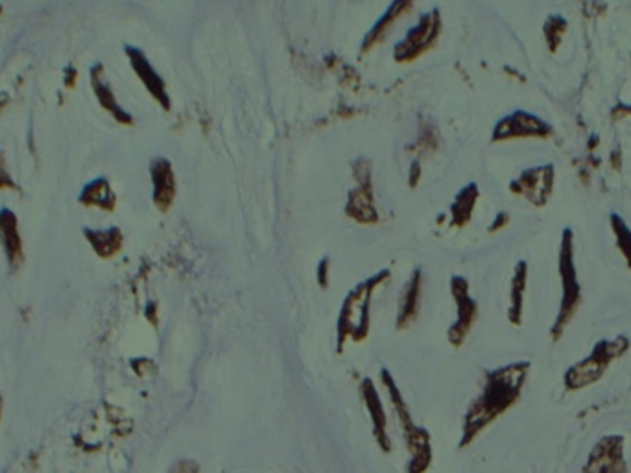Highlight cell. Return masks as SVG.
Returning a JSON list of instances; mask_svg holds the SVG:
<instances>
[{
    "instance_id": "cb8c5ba5",
    "label": "cell",
    "mask_w": 631,
    "mask_h": 473,
    "mask_svg": "<svg viewBox=\"0 0 631 473\" xmlns=\"http://www.w3.org/2000/svg\"><path fill=\"white\" fill-rule=\"evenodd\" d=\"M316 280H318L320 289L327 290L329 289V280H331V259L325 255L322 257L318 268H316Z\"/></svg>"
},
{
    "instance_id": "277c9868",
    "label": "cell",
    "mask_w": 631,
    "mask_h": 473,
    "mask_svg": "<svg viewBox=\"0 0 631 473\" xmlns=\"http://www.w3.org/2000/svg\"><path fill=\"white\" fill-rule=\"evenodd\" d=\"M559 278H561V301L559 311L552 324V343H559L565 329L576 318L582 303V285L574 264V233L571 228L564 229L559 245Z\"/></svg>"
},
{
    "instance_id": "7a4b0ae2",
    "label": "cell",
    "mask_w": 631,
    "mask_h": 473,
    "mask_svg": "<svg viewBox=\"0 0 631 473\" xmlns=\"http://www.w3.org/2000/svg\"><path fill=\"white\" fill-rule=\"evenodd\" d=\"M392 278L390 270L369 276L359 283L353 290H349L342 301L338 322H336V352L343 353L347 343H364L371 329V301L375 290Z\"/></svg>"
},
{
    "instance_id": "5b68a950",
    "label": "cell",
    "mask_w": 631,
    "mask_h": 473,
    "mask_svg": "<svg viewBox=\"0 0 631 473\" xmlns=\"http://www.w3.org/2000/svg\"><path fill=\"white\" fill-rule=\"evenodd\" d=\"M629 346H631V341L626 335H620L613 341L600 339L592 346V352L585 359L573 364L565 371V378H564L565 390L578 392L582 388L599 383L606 376L611 362L624 357Z\"/></svg>"
},
{
    "instance_id": "ba28073f",
    "label": "cell",
    "mask_w": 631,
    "mask_h": 473,
    "mask_svg": "<svg viewBox=\"0 0 631 473\" xmlns=\"http://www.w3.org/2000/svg\"><path fill=\"white\" fill-rule=\"evenodd\" d=\"M355 189H351L345 204V215L359 224H375L378 220L377 206H375V194H373V182H371V163L357 161L353 163Z\"/></svg>"
},
{
    "instance_id": "2e32d148",
    "label": "cell",
    "mask_w": 631,
    "mask_h": 473,
    "mask_svg": "<svg viewBox=\"0 0 631 473\" xmlns=\"http://www.w3.org/2000/svg\"><path fill=\"white\" fill-rule=\"evenodd\" d=\"M91 85H93V93L98 100V104L108 112L117 122L120 124H126V126H131L133 124V115L128 113L120 103H119V98L108 80V76H105V69H103V65L102 63H96L93 65V69H91Z\"/></svg>"
},
{
    "instance_id": "e0dca14e",
    "label": "cell",
    "mask_w": 631,
    "mask_h": 473,
    "mask_svg": "<svg viewBox=\"0 0 631 473\" xmlns=\"http://www.w3.org/2000/svg\"><path fill=\"white\" fill-rule=\"evenodd\" d=\"M413 3L415 0H394V3L386 8V12L366 33V38L362 41V52H368L373 47H377L386 38V33L390 31V28L395 24V21H399L406 12H410Z\"/></svg>"
},
{
    "instance_id": "4fadbf2b",
    "label": "cell",
    "mask_w": 631,
    "mask_h": 473,
    "mask_svg": "<svg viewBox=\"0 0 631 473\" xmlns=\"http://www.w3.org/2000/svg\"><path fill=\"white\" fill-rule=\"evenodd\" d=\"M552 185H554V168L547 165V166L530 168V171L522 173L520 178L510 185V189L515 194H520L526 200H530L534 206L543 208L547 204L548 196L552 194Z\"/></svg>"
},
{
    "instance_id": "8992f818",
    "label": "cell",
    "mask_w": 631,
    "mask_h": 473,
    "mask_svg": "<svg viewBox=\"0 0 631 473\" xmlns=\"http://www.w3.org/2000/svg\"><path fill=\"white\" fill-rule=\"evenodd\" d=\"M449 287L456 306V318L447 331V339L452 348H462L478 320V303L471 296L469 281L464 276H452Z\"/></svg>"
},
{
    "instance_id": "484cf974",
    "label": "cell",
    "mask_w": 631,
    "mask_h": 473,
    "mask_svg": "<svg viewBox=\"0 0 631 473\" xmlns=\"http://www.w3.org/2000/svg\"><path fill=\"white\" fill-rule=\"evenodd\" d=\"M419 178H421V165L417 161H413L410 166V187L412 189L417 185Z\"/></svg>"
},
{
    "instance_id": "5bb4252c",
    "label": "cell",
    "mask_w": 631,
    "mask_h": 473,
    "mask_svg": "<svg viewBox=\"0 0 631 473\" xmlns=\"http://www.w3.org/2000/svg\"><path fill=\"white\" fill-rule=\"evenodd\" d=\"M150 176H152V200L159 211H168L175 200V191H178V183H175V174L172 163L166 157H154L150 161Z\"/></svg>"
},
{
    "instance_id": "603a6c76",
    "label": "cell",
    "mask_w": 631,
    "mask_h": 473,
    "mask_svg": "<svg viewBox=\"0 0 631 473\" xmlns=\"http://www.w3.org/2000/svg\"><path fill=\"white\" fill-rule=\"evenodd\" d=\"M611 229L615 233V241H617V248L620 250V254L626 259L627 268L631 270V229L627 228V224L624 222V219L617 213L611 215Z\"/></svg>"
},
{
    "instance_id": "44dd1931",
    "label": "cell",
    "mask_w": 631,
    "mask_h": 473,
    "mask_svg": "<svg viewBox=\"0 0 631 473\" xmlns=\"http://www.w3.org/2000/svg\"><path fill=\"white\" fill-rule=\"evenodd\" d=\"M476 200H478V187L475 183L466 185L458 194H456L452 206L449 210L452 228H464L471 220Z\"/></svg>"
},
{
    "instance_id": "9c48e42d",
    "label": "cell",
    "mask_w": 631,
    "mask_h": 473,
    "mask_svg": "<svg viewBox=\"0 0 631 473\" xmlns=\"http://www.w3.org/2000/svg\"><path fill=\"white\" fill-rule=\"evenodd\" d=\"M124 52H126V56L129 59V65H131L135 76L138 78V82L145 85L148 94L156 100V103L164 112H170L172 98H170V93H168V85H166L164 78L157 73L156 67L150 63L148 56L140 49L131 47V45H126Z\"/></svg>"
},
{
    "instance_id": "6da1fadb",
    "label": "cell",
    "mask_w": 631,
    "mask_h": 473,
    "mask_svg": "<svg viewBox=\"0 0 631 473\" xmlns=\"http://www.w3.org/2000/svg\"><path fill=\"white\" fill-rule=\"evenodd\" d=\"M530 361H517L502 368L487 370L478 396L471 401L462 424L458 448L471 446L476 438L491 425L515 407L530 376Z\"/></svg>"
},
{
    "instance_id": "d6986e66",
    "label": "cell",
    "mask_w": 631,
    "mask_h": 473,
    "mask_svg": "<svg viewBox=\"0 0 631 473\" xmlns=\"http://www.w3.org/2000/svg\"><path fill=\"white\" fill-rule=\"evenodd\" d=\"M0 243L4 246L10 266L17 268L24 255L17 229V219L10 210H0Z\"/></svg>"
},
{
    "instance_id": "7c38bea8",
    "label": "cell",
    "mask_w": 631,
    "mask_h": 473,
    "mask_svg": "<svg viewBox=\"0 0 631 473\" xmlns=\"http://www.w3.org/2000/svg\"><path fill=\"white\" fill-rule=\"evenodd\" d=\"M550 131H552L550 126L543 122L539 117L526 112H515L497 122L491 139L499 143V141L517 139V138H547Z\"/></svg>"
},
{
    "instance_id": "ffe728a7",
    "label": "cell",
    "mask_w": 631,
    "mask_h": 473,
    "mask_svg": "<svg viewBox=\"0 0 631 473\" xmlns=\"http://www.w3.org/2000/svg\"><path fill=\"white\" fill-rule=\"evenodd\" d=\"M80 201L87 208H100L105 211H113L117 204V196L105 178H96L84 187Z\"/></svg>"
},
{
    "instance_id": "7402d4cb",
    "label": "cell",
    "mask_w": 631,
    "mask_h": 473,
    "mask_svg": "<svg viewBox=\"0 0 631 473\" xmlns=\"http://www.w3.org/2000/svg\"><path fill=\"white\" fill-rule=\"evenodd\" d=\"M87 241L100 257H111L122 248V233L119 228H110L103 231H85Z\"/></svg>"
},
{
    "instance_id": "d4e9b609",
    "label": "cell",
    "mask_w": 631,
    "mask_h": 473,
    "mask_svg": "<svg viewBox=\"0 0 631 473\" xmlns=\"http://www.w3.org/2000/svg\"><path fill=\"white\" fill-rule=\"evenodd\" d=\"M168 473H201V468L192 459H180L170 466Z\"/></svg>"
},
{
    "instance_id": "8fae6325",
    "label": "cell",
    "mask_w": 631,
    "mask_h": 473,
    "mask_svg": "<svg viewBox=\"0 0 631 473\" xmlns=\"http://www.w3.org/2000/svg\"><path fill=\"white\" fill-rule=\"evenodd\" d=\"M359 396H360L364 407L368 411L377 448L384 455L392 453V438H390V433H388V415H386V411H384L382 399H380V396H378V392L375 388L373 379H369V378L362 379V383L359 387Z\"/></svg>"
},
{
    "instance_id": "52a82bcc",
    "label": "cell",
    "mask_w": 631,
    "mask_h": 473,
    "mask_svg": "<svg viewBox=\"0 0 631 473\" xmlns=\"http://www.w3.org/2000/svg\"><path fill=\"white\" fill-rule=\"evenodd\" d=\"M441 33L440 10H431L419 17V21L404 33V38L395 45L394 58L399 63H408L431 50Z\"/></svg>"
},
{
    "instance_id": "4316f807",
    "label": "cell",
    "mask_w": 631,
    "mask_h": 473,
    "mask_svg": "<svg viewBox=\"0 0 631 473\" xmlns=\"http://www.w3.org/2000/svg\"><path fill=\"white\" fill-rule=\"evenodd\" d=\"M0 415H3V396H0Z\"/></svg>"
},
{
    "instance_id": "3957f363",
    "label": "cell",
    "mask_w": 631,
    "mask_h": 473,
    "mask_svg": "<svg viewBox=\"0 0 631 473\" xmlns=\"http://www.w3.org/2000/svg\"><path fill=\"white\" fill-rule=\"evenodd\" d=\"M380 383L384 390L388 392L392 409L395 413V418L399 422V429L403 434V441L408 451V462L404 466L406 473H427L432 466L434 460V450H432V438L431 433L425 427H419L413 422V416L410 413L408 403L404 401V396L401 388L397 387L394 376L390 374V370H380Z\"/></svg>"
},
{
    "instance_id": "9a60e30c",
    "label": "cell",
    "mask_w": 631,
    "mask_h": 473,
    "mask_svg": "<svg viewBox=\"0 0 631 473\" xmlns=\"http://www.w3.org/2000/svg\"><path fill=\"white\" fill-rule=\"evenodd\" d=\"M421 292H423V270L415 268L401 290L395 318V326L399 331L410 329L417 322L421 309Z\"/></svg>"
},
{
    "instance_id": "ac0fdd59",
    "label": "cell",
    "mask_w": 631,
    "mask_h": 473,
    "mask_svg": "<svg viewBox=\"0 0 631 473\" xmlns=\"http://www.w3.org/2000/svg\"><path fill=\"white\" fill-rule=\"evenodd\" d=\"M526 287H529V263L519 261L513 270L511 289H510V308H508V320L515 327H520L522 324Z\"/></svg>"
},
{
    "instance_id": "30bf717a",
    "label": "cell",
    "mask_w": 631,
    "mask_h": 473,
    "mask_svg": "<svg viewBox=\"0 0 631 473\" xmlns=\"http://www.w3.org/2000/svg\"><path fill=\"white\" fill-rule=\"evenodd\" d=\"M582 473H627L624 459V438L609 434L594 444Z\"/></svg>"
}]
</instances>
